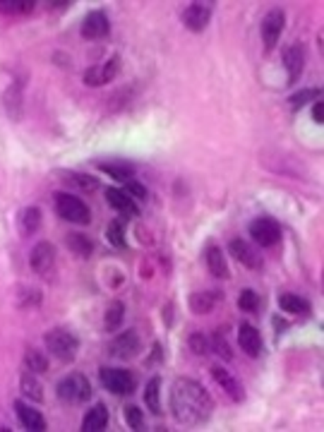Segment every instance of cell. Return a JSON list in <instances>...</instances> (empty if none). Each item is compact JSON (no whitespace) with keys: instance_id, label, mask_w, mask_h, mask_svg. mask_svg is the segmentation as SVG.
<instances>
[{"instance_id":"cell-36","label":"cell","mask_w":324,"mask_h":432,"mask_svg":"<svg viewBox=\"0 0 324 432\" xmlns=\"http://www.w3.org/2000/svg\"><path fill=\"white\" fill-rule=\"evenodd\" d=\"M187 346H190V351L195 355H204L207 351H209V341H207V336L200 334V331H195V334L187 336Z\"/></svg>"},{"instance_id":"cell-1","label":"cell","mask_w":324,"mask_h":432,"mask_svg":"<svg viewBox=\"0 0 324 432\" xmlns=\"http://www.w3.org/2000/svg\"><path fill=\"white\" fill-rule=\"evenodd\" d=\"M171 413L185 428H200L209 423L214 413V401L202 382L178 377L171 386Z\"/></svg>"},{"instance_id":"cell-3","label":"cell","mask_w":324,"mask_h":432,"mask_svg":"<svg viewBox=\"0 0 324 432\" xmlns=\"http://www.w3.org/2000/svg\"><path fill=\"white\" fill-rule=\"evenodd\" d=\"M53 209L60 219L70 221V224L87 226L89 221H92V212H89V207L73 193H55L53 195Z\"/></svg>"},{"instance_id":"cell-10","label":"cell","mask_w":324,"mask_h":432,"mask_svg":"<svg viewBox=\"0 0 324 432\" xmlns=\"http://www.w3.org/2000/svg\"><path fill=\"white\" fill-rule=\"evenodd\" d=\"M211 12H214V8H211V3H190L187 8L183 10V24L187 32H204L207 24H209L211 19Z\"/></svg>"},{"instance_id":"cell-33","label":"cell","mask_w":324,"mask_h":432,"mask_svg":"<svg viewBox=\"0 0 324 432\" xmlns=\"http://www.w3.org/2000/svg\"><path fill=\"white\" fill-rule=\"evenodd\" d=\"M106 238L113 248H128V240H125V226L123 221H111L108 228H106Z\"/></svg>"},{"instance_id":"cell-40","label":"cell","mask_w":324,"mask_h":432,"mask_svg":"<svg viewBox=\"0 0 324 432\" xmlns=\"http://www.w3.org/2000/svg\"><path fill=\"white\" fill-rule=\"evenodd\" d=\"M312 120H315L317 125L324 123V118H322V101H315V106H312Z\"/></svg>"},{"instance_id":"cell-27","label":"cell","mask_w":324,"mask_h":432,"mask_svg":"<svg viewBox=\"0 0 324 432\" xmlns=\"http://www.w3.org/2000/svg\"><path fill=\"white\" fill-rule=\"evenodd\" d=\"M144 404L151 413H161V377H151L144 389Z\"/></svg>"},{"instance_id":"cell-4","label":"cell","mask_w":324,"mask_h":432,"mask_svg":"<svg viewBox=\"0 0 324 432\" xmlns=\"http://www.w3.org/2000/svg\"><path fill=\"white\" fill-rule=\"evenodd\" d=\"M46 348L50 351L53 358H58L60 363H73L77 358V351H79V339L68 329H50L46 334Z\"/></svg>"},{"instance_id":"cell-26","label":"cell","mask_w":324,"mask_h":432,"mask_svg":"<svg viewBox=\"0 0 324 432\" xmlns=\"http://www.w3.org/2000/svg\"><path fill=\"white\" fill-rule=\"evenodd\" d=\"M24 368H27L32 375L48 373V358H46V353H41V351H37V348H27V353H24Z\"/></svg>"},{"instance_id":"cell-38","label":"cell","mask_w":324,"mask_h":432,"mask_svg":"<svg viewBox=\"0 0 324 432\" xmlns=\"http://www.w3.org/2000/svg\"><path fill=\"white\" fill-rule=\"evenodd\" d=\"M73 183L77 185V188L87 190V193H94V190L99 188V178L87 175V173H73Z\"/></svg>"},{"instance_id":"cell-9","label":"cell","mask_w":324,"mask_h":432,"mask_svg":"<svg viewBox=\"0 0 324 432\" xmlns=\"http://www.w3.org/2000/svg\"><path fill=\"white\" fill-rule=\"evenodd\" d=\"M286 24V14L281 10H269L262 19V43H265V53H271L278 43V37Z\"/></svg>"},{"instance_id":"cell-16","label":"cell","mask_w":324,"mask_h":432,"mask_svg":"<svg viewBox=\"0 0 324 432\" xmlns=\"http://www.w3.org/2000/svg\"><path fill=\"white\" fill-rule=\"evenodd\" d=\"M106 199H108V204L115 209V212H120L125 216V219H135V216H140V209L137 204H135V199L130 197L125 190H115V188H108L106 190Z\"/></svg>"},{"instance_id":"cell-11","label":"cell","mask_w":324,"mask_h":432,"mask_svg":"<svg viewBox=\"0 0 324 432\" xmlns=\"http://www.w3.org/2000/svg\"><path fill=\"white\" fill-rule=\"evenodd\" d=\"M211 377H214L216 384L226 391V396H231V401H236V404L245 401V386H242V382L238 380L231 370L221 368V365H214V368H211Z\"/></svg>"},{"instance_id":"cell-13","label":"cell","mask_w":324,"mask_h":432,"mask_svg":"<svg viewBox=\"0 0 324 432\" xmlns=\"http://www.w3.org/2000/svg\"><path fill=\"white\" fill-rule=\"evenodd\" d=\"M283 68H286L288 75V84H296L301 79L303 68H305V51H303L301 43H291L283 51Z\"/></svg>"},{"instance_id":"cell-7","label":"cell","mask_w":324,"mask_h":432,"mask_svg":"<svg viewBox=\"0 0 324 432\" xmlns=\"http://www.w3.org/2000/svg\"><path fill=\"white\" fill-rule=\"evenodd\" d=\"M250 238L262 248H271L281 240V226L269 216H257L255 221H250Z\"/></svg>"},{"instance_id":"cell-23","label":"cell","mask_w":324,"mask_h":432,"mask_svg":"<svg viewBox=\"0 0 324 432\" xmlns=\"http://www.w3.org/2000/svg\"><path fill=\"white\" fill-rule=\"evenodd\" d=\"M108 428V409L104 404H96L94 409L87 411L82 420V430L84 432H101Z\"/></svg>"},{"instance_id":"cell-14","label":"cell","mask_w":324,"mask_h":432,"mask_svg":"<svg viewBox=\"0 0 324 432\" xmlns=\"http://www.w3.org/2000/svg\"><path fill=\"white\" fill-rule=\"evenodd\" d=\"M229 253H231V257L236 259V262H240L245 269H260L262 267V257L257 255V250L250 248V243H245V240L233 238L229 243Z\"/></svg>"},{"instance_id":"cell-17","label":"cell","mask_w":324,"mask_h":432,"mask_svg":"<svg viewBox=\"0 0 324 432\" xmlns=\"http://www.w3.org/2000/svg\"><path fill=\"white\" fill-rule=\"evenodd\" d=\"M15 413H17L22 428H27L32 432H44V430H46V418H44L39 409H32V406L22 404V401H15Z\"/></svg>"},{"instance_id":"cell-35","label":"cell","mask_w":324,"mask_h":432,"mask_svg":"<svg viewBox=\"0 0 324 432\" xmlns=\"http://www.w3.org/2000/svg\"><path fill=\"white\" fill-rule=\"evenodd\" d=\"M125 423H128L130 430H144V415H142V409H137L135 404L125 406Z\"/></svg>"},{"instance_id":"cell-2","label":"cell","mask_w":324,"mask_h":432,"mask_svg":"<svg viewBox=\"0 0 324 432\" xmlns=\"http://www.w3.org/2000/svg\"><path fill=\"white\" fill-rule=\"evenodd\" d=\"M55 396L70 406L84 404V401L92 399V382L82 373H70L68 377H63L55 384Z\"/></svg>"},{"instance_id":"cell-25","label":"cell","mask_w":324,"mask_h":432,"mask_svg":"<svg viewBox=\"0 0 324 432\" xmlns=\"http://www.w3.org/2000/svg\"><path fill=\"white\" fill-rule=\"evenodd\" d=\"M68 250L73 255H77V257H82V259H89L92 257V253H94V243H92V238L89 235H84V233H68Z\"/></svg>"},{"instance_id":"cell-19","label":"cell","mask_w":324,"mask_h":432,"mask_svg":"<svg viewBox=\"0 0 324 432\" xmlns=\"http://www.w3.org/2000/svg\"><path fill=\"white\" fill-rule=\"evenodd\" d=\"M238 346H240V351H245L250 358H257V355L262 353V334L255 329V326L250 324H242L240 331H238Z\"/></svg>"},{"instance_id":"cell-28","label":"cell","mask_w":324,"mask_h":432,"mask_svg":"<svg viewBox=\"0 0 324 432\" xmlns=\"http://www.w3.org/2000/svg\"><path fill=\"white\" fill-rule=\"evenodd\" d=\"M34 8H37L34 0H0V14H12V17H19V14L34 12Z\"/></svg>"},{"instance_id":"cell-21","label":"cell","mask_w":324,"mask_h":432,"mask_svg":"<svg viewBox=\"0 0 324 432\" xmlns=\"http://www.w3.org/2000/svg\"><path fill=\"white\" fill-rule=\"evenodd\" d=\"M278 308L288 315H296V317H310V303L305 298L296 293H281L278 295Z\"/></svg>"},{"instance_id":"cell-20","label":"cell","mask_w":324,"mask_h":432,"mask_svg":"<svg viewBox=\"0 0 324 432\" xmlns=\"http://www.w3.org/2000/svg\"><path fill=\"white\" fill-rule=\"evenodd\" d=\"M204 259H207V269H209L211 276H216V279H229L231 271H229V262H226V255L224 250L219 248V245H209L204 253Z\"/></svg>"},{"instance_id":"cell-37","label":"cell","mask_w":324,"mask_h":432,"mask_svg":"<svg viewBox=\"0 0 324 432\" xmlns=\"http://www.w3.org/2000/svg\"><path fill=\"white\" fill-rule=\"evenodd\" d=\"M312 99H320V89H305V92L296 94V97H291V108L298 110L303 108L307 101H312Z\"/></svg>"},{"instance_id":"cell-12","label":"cell","mask_w":324,"mask_h":432,"mask_svg":"<svg viewBox=\"0 0 324 432\" xmlns=\"http://www.w3.org/2000/svg\"><path fill=\"white\" fill-rule=\"evenodd\" d=\"M111 32V22L101 10H94L87 17L82 19V27H79V34H82L87 41H99V39L108 37Z\"/></svg>"},{"instance_id":"cell-30","label":"cell","mask_w":324,"mask_h":432,"mask_svg":"<svg viewBox=\"0 0 324 432\" xmlns=\"http://www.w3.org/2000/svg\"><path fill=\"white\" fill-rule=\"evenodd\" d=\"M19 224H22V230L27 235L37 233L39 228H41V209L39 207H27L19 216Z\"/></svg>"},{"instance_id":"cell-18","label":"cell","mask_w":324,"mask_h":432,"mask_svg":"<svg viewBox=\"0 0 324 432\" xmlns=\"http://www.w3.org/2000/svg\"><path fill=\"white\" fill-rule=\"evenodd\" d=\"M221 303V291H197L187 298V305L195 315H209Z\"/></svg>"},{"instance_id":"cell-6","label":"cell","mask_w":324,"mask_h":432,"mask_svg":"<svg viewBox=\"0 0 324 432\" xmlns=\"http://www.w3.org/2000/svg\"><path fill=\"white\" fill-rule=\"evenodd\" d=\"M142 351L140 334L135 329H125L108 344V355L115 360H133Z\"/></svg>"},{"instance_id":"cell-29","label":"cell","mask_w":324,"mask_h":432,"mask_svg":"<svg viewBox=\"0 0 324 432\" xmlns=\"http://www.w3.org/2000/svg\"><path fill=\"white\" fill-rule=\"evenodd\" d=\"M123 320H125V305L120 303V300H115V303H111L108 310H106V317H104L106 331H111V334H113V331L118 329L120 324H123Z\"/></svg>"},{"instance_id":"cell-15","label":"cell","mask_w":324,"mask_h":432,"mask_svg":"<svg viewBox=\"0 0 324 432\" xmlns=\"http://www.w3.org/2000/svg\"><path fill=\"white\" fill-rule=\"evenodd\" d=\"M55 264V250L50 243H39L32 248V255H29V267H32L34 274H48Z\"/></svg>"},{"instance_id":"cell-24","label":"cell","mask_w":324,"mask_h":432,"mask_svg":"<svg viewBox=\"0 0 324 432\" xmlns=\"http://www.w3.org/2000/svg\"><path fill=\"white\" fill-rule=\"evenodd\" d=\"M3 106L12 120L22 118V84H10L8 92L3 94Z\"/></svg>"},{"instance_id":"cell-31","label":"cell","mask_w":324,"mask_h":432,"mask_svg":"<svg viewBox=\"0 0 324 432\" xmlns=\"http://www.w3.org/2000/svg\"><path fill=\"white\" fill-rule=\"evenodd\" d=\"M19 389H22V394L27 396V399L39 401V404L44 401V386L39 384V380H34L32 375H22V380H19Z\"/></svg>"},{"instance_id":"cell-34","label":"cell","mask_w":324,"mask_h":432,"mask_svg":"<svg viewBox=\"0 0 324 432\" xmlns=\"http://www.w3.org/2000/svg\"><path fill=\"white\" fill-rule=\"evenodd\" d=\"M238 308H240L242 313H257V310H260V295H257V291H252V288L242 291L240 298H238Z\"/></svg>"},{"instance_id":"cell-22","label":"cell","mask_w":324,"mask_h":432,"mask_svg":"<svg viewBox=\"0 0 324 432\" xmlns=\"http://www.w3.org/2000/svg\"><path fill=\"white\" fill-rule=\"evenodd\" d=\"M96 168H99L101 173L108 175V178L118 180V183H128V180H133V175H135V166L128 161H101Z\"/></svg>"},{"instance_id":"cell-32","label":"cell","mask_w":324,"mask_h":432,"mask_svg":"<svg viewBox=\"0 0 324 432\" xmlns=\"http://www.w3.org/2000/svg\"><path fill=\"white\" fill-rule=\"evenodd\" d=\"M209 341V348L214 351L216 355H219V358H224V360H233V351H231V344L229 341L224 339V331H214V334H211V339H207Z\"/></svg>"},{"instance_id":"cell-39","label":"cell","mask_w":324,"mask_h":432,"mask_svg":"<svg viewBox=\"0 0 324 432\" xmlns=\"http://www.w3.org/2000/svg\"><path fill=\"white\" fill-rule=\"evenodd\" d=\"M125 193L130 195V197H137V199H146V188L142 183H137V180H128L125 183Z\"/></svg>"},{"instance_id":"cell-8","label":"cell","mask_w":324,"mask_h":432,"mask_svg":"<svg viewBox=\"0 0 324 432\" xmlns=\"http://www.w3.org/2000/svg\"><path fill=\"white\" fill-rule=\"evenodd\" d=\"M120 72V55H113L106 63L101 65H92V68L84 72V84L87 87H104V84L113 82Z\"/></svg>"},{"instance_id":"cell-5","label":"cell","mask_w":324,"mask_h":432,"mask_svg":"<svg viewBox=\"0 0 324 432\" xmlns=\"http://www.w3.org/2000/svg\"><path fill=\"white\" fill-rule=\"evenodd\" d=\"M101 384L115 396H130L137 386V380L130 370L123 368H101Z\"/></svg>"}]
</instances>
